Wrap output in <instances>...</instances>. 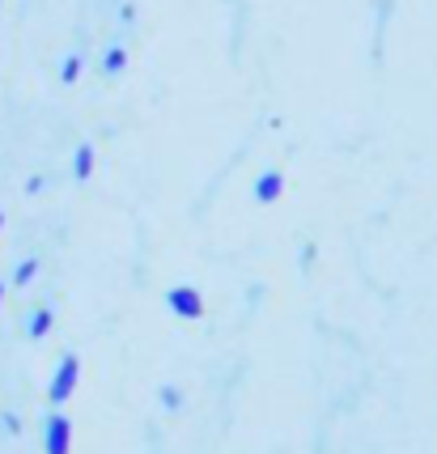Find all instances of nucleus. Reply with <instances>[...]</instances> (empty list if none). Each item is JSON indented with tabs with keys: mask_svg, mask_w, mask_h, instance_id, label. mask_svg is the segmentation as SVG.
<instances>
[{
	"mask_svg": "<svg viewBox=\"0 0 437 454\" xmlns=\"http://www.w3.org/2000/svg\"><path fill=\"white\" fill-rule=\"evenodd\" d=\"M81 382V356H60V365H56V374H51V387H47V399L60 408L64 399H73V391H77Z\"/></svg>",
	"mask_w": 437,
	"mask_h": 454,
	"instance_id": "1",
	"label": "nucleus"
},
{
	"mask_svg": "<svg viewBox=\"0 0 437 454\" xmlns=\"http://www.w3.org/2000/svg\"><path fill=\"white\" fill-rule=\"evenodd\" d=\"M166 306H170V315L183 318V323H196V318L204 315V297H199V289H191V285H175V289L166 294Z\"/></svg>",
	"mask_w": 437,
	"mask_h": 454,
	"instance_id": "2",
	"label": "nucleus"
},
{
	"mask_svg": "<svg viewBox=\"0 0 437 454\" xmlns=\"http://www.w3.org/2000/svg\"><path fill=\"white\" fill-rule=\"evenodd\" d=\"M43 454H73V420L68 416H47L43 425Z\"/></svg>",
	"mask_w": 437,
	"mask_h": 454,
	"instance_id": "3",
	"label": "nucleus"
},
{
	"mask_svg": "<svg viewBox=\"0 0 437 454\" xmlns=\"http://www.w3.org/2000/svg\"><path fill=\"white\" fill-rule=\"evenodd\" d=\"M280 196H285V175L280 170H263L255 178V200L259 204H277Z\"/></svg>",
	"mask_w": 437,
	"mask_h": 454,
	"instance_id": "4",
	"label": "nucleus"
},
{
	"mask_svg": "<svg viewBox=\"0 0 437 454\" xmlns=\"http://www.w3.org/2000/svg\"><path fill=\"white\" fill-rule=\"evenodd\" d=\"M51 327H56V310H51V306H39L35 315L26 318V336H30V340H43Z\"/></svg>",
	"mask_w": 437,
	"mask_h": 454,
	"instance_id": "5",
	"label": "nucleus"
},
{
	"mask_svg": "<svg viewBox=\"0 0 437 454\" xmlns=\"http://www.w3.org/2000/svg\"><path fill=\"white\" fill-rule=\"evenodd\" d=\"M90 175H94V145H77V153H73V178L85 183Z\"/></svg>",
	"mask_w": 437,
	"mask_h": 454,
	"instance_id": "6",
	"label": "nucleus"
},
{
	"mask_svg": "<svg viewBox=\"0 0 437 454\" xmlns=\"http://www.w3.org/2000/svg\"><path fill=\"white\" fill-rule=\"evenodd\" d=\"M123 68H128V51H123V47H106V56H102V73H106V77H120Z\"/></svg>",
	"mask_w": 437,
	"mask_h": 454,
	"instance_id": "7",
	"label": "nucleus"
},
{
	"mask_svg": "<svg viewBox=\"0 0 437 454\" xmlns=\"http://www.w3.org/2000/svg\"><path fill=\"white\" fill-rule=\"evenodd\" d=\"M35 277H39V259H21L18 272H13V285H30Z\"/></svg>",
	"mask_w": 437,
	"mask_h": 454,
	"instance_id": "8",
	"label": "nucleus"
},
{
	"mask_svg": "<svg viewBox=\"0 0 437 454\" xmlns=\"http://www.w3.org/2000/svg\"><path fill=\"white\" fill-rule=\"evenodd\" d=\"M77 77H81V56H68L60 68V81L64 85H77Z\"/></svg>",
	"mask_w": 437,
	"mask_h": 454,
	"instance_id": "9",
	"label": "nucleus"
},
{
	"mask_svg": "<svg viewBox=\"0 0 437 454\" xmlns=\"http://www.w3.org/2000/svg\"><path fill=\"white\" fill-rule=\"evenodd\" d=\"M161 403H166V408H179L183 391H179V387H161Z\"/></svg>",
	"mask_w": 437,
	"mask_h": 454,
	"instance_id": "10",
	"label": "nucleus"
},
{
	"mask_svg": "<svg viewBox=\"0 0 437 454\" xmlns=\"http://www.w3.org/2000/svg\"><path fill=\"white\" fill-rule=\"evenodd\" d=\"M0 425H4V434H18V429H21V425H18V416H13V412H4V416H0Z\"/></svg>",
	"mask_w": 437,
	"mask_h": 454,
	"instance_id": "11",
	"label": "nucleus"
},
{
	"mask_svg": "<svg viewBox=\"0 0 437 454\" xmlns=\"http://www.w3.org/2000/svg\"><path fill=\"white\" fill-rule=\"evenodd\" d=\"M0 301H4V285H0Z\"/></svg>",
	"mask_w": 437,
	"mask_h": 454,
	"instance_id": "12",
	"label": "nucleus"
},
{
	"mask_svg": "<svg viewBox=\"0 0 437 454\" xmlns=\"http://www.w3.org/2000/svg\"><path fill=\"white\" fill-rule=\"evenodd\" d=\"M0 230H4V213H0Z\"/></svg>",
	"mask_w": 437,
	"mask_h": 454,
	"instance_id": "13",
	"label": "nucleus"
}]
</instances>
